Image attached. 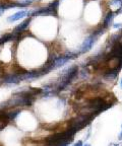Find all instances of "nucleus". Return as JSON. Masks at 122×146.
<instances>
[{
	"label": "nucleus",
	"mask_w": 122,
	"mask_h": 146,
	"mask_svg": "<svg viewBox=\"0 0 122 146\" xmlns=\"http://www.w3.org/2000/svg\"><path fill=\"white\" fill-rule=\"evenodd\" d=\"M7 125V120H3V119H0V130H2L3 128Z\"/></svg>",
	"instance_id": "4468645a"
},
{
	"label": "nucleus",
	"mask_w": 122,
	"mask_h": 146,
	"mask_svg": "<svg viewBox=\"0 0 122 146\" xmlns=\"http://www.w3.org/2000/svg\"><path fill=\"white\" fill-rule=\"evenodd\" d=\"M31 21H32V17H29V18H27V19H25L23 23H19V25H16V27H14L13 32H15V33H23L25 30H27V29H28Z\"/></svg>",
	"instance_id": "6e6552de"
},
{
	"label": "nucleus",
	"mask_w": 122,
	"mask_h": 146,
	"mask_svg": "<svg viewBox=\"0 0 122 146\" xmlns=\"http://www.w3.org/2000/svg\"><path fill=\"white\" fill-rule=\"evenodd\" d=\"M48 6L50 8H52L55 11H58V7H59V0H54L53 2H51L48 4Z\"/></svg>",
	"instance_id": "ddd939ff"
},
{
	"label": "nucleus",
	"mask_w": 122,
	"mask_h": 146,
	"mask_svg": "<svg viewBox=\"0 0 122 146\" xmlns=\"http://www.w3.org/2000/svg\"><path fill=\"white\" fill-rule=\"evenodd\" d=\"M57 12L58 11H55L47 5L46 7H41V8L28 11V16L29 17H36V16H55L56 17L58 15Z\"/></svg>",
	"instance_id": "7ed1b4c3"
},
{
	"label": "nucleus",
	"mask_w": 122,
	"mask_h": 146,
	"mask_svg": "<svg viewBox=\"0 0 122 146\" xmlns=\"http://www.w3.org/2000/svg\"><path fill=\"white\" fill-rule=\"evenodd\" d=\"M7 2H8V1H0V16L4 13L5 10H8Z\"/></svg>",
	"instance_id": "f8f14e48"
},
{
	"label": "nucleus",
	"mask_w": 122,
	"mask_h": 146,
	"mask_svg": "<svg viewBox=\"0 0 122 146\" xmlns=\"http://www.w3.org/2000/svg\"><path fill=\"white\" fill-rule=\"evenodd\" d=\"M119 139H120V140H122V132L120 133V135H119Z\"/></svg>",
	"instance_id": "6ab92c4d"
},
{
	"label": "nucleus",
	"mask_w": 122,
	"mask_h": 146,
	"mask_svg": "<svg viewBox=\"0 0 122 146\" xmlns=\"http://www.w3.org/2000/svg\"><path fill=\"white\" fill-rule=\"evenodd\" d=\"M0 84H1V80H0Z\"/></svg>",
	"instance_id": "4be33fe9"
},
{
	"label": "nucleus",
	"mask_w": 122,
	"mask_h": 146,
	"mask_svg": "<svg viewBox=\"0 0 122 146\" xmlns=\"http://www.w3.org/2000/svg\"><path fill=\"white\" fill-rule=\"evenodd\" d=\"M122 27V23H115L114 25V29H121Z\"/></svg>",
	"instance_id": "2eb2a0df"
},
{
	"label": "nucleus",
	"mask_w": 122,
	"mask_h": 146,
	"mask_svg": "<svg viewBox=\"0 0 122 146\" xmlns=\"http://www.w3.org/2000/svg\"><path fill=\"white\" fill-rule=\"evenodd\" d=\"M120 86H121V88H122V78H121V80H120Z\"/></svg>",
	"instance_id": "aec40b11"
},
{
	"label": "nucleus",
	"mask_w": 122,
	"mask_h": 146,
	"mask_svg": "<svg viewBox=\"0 0 122 146\" xmlns=\"http://www.w3.org/2000/svg\"><path fill=\"white\" fill-rule=\"evenodd\" d=\"M69 58L67 57L66 55H62V56H58V57L55 58V61H54V69L58 68V67L63 66L64 64H66L67 62L69 61Z\"/></svg>",
	"instance_id": "1a4fd4ad"
},
{
	"label": "nucleus",
	"mask_w": 122,
	"mask_h": 146,
	"mask_svg": "<svg viewBox=\"0 0 122 146\" xmlns=\"http://www.w3.org/2000/svg\"><path fill=\"white\" fill-rule=\"evenodd\" d=\"M95 117V115L93 114H88V113H83V114L77 115L76 117L72 118L69 121V127L70 129L74 131H79L81 129H83V127L90 124V122L93 120V118Z\"/></svg>",
	"instance_id": "f257e3e1"
},
{
	"label": "nucleus",
	"mask_w": 122,
	"mask_h": 146,
	"mask_svg": "<svg viewBox=\"0 0 122 146\" xmlns=\"http://www.w3.org/2000/svg\"><path fill=\"white\" fill-rule=\"evenodd\" d=\"M78 73V67L76 65H72L71 67L65 69L62 73H61V80L58 83L57 91H60L64 89L66 86H68L69 83L72 81L74 77L77 75Z\"/></svg>",
	"instance_id": "f03ea898"
},
{
	"label": "nucleus",
	"mask_w": 122,
	"mask_h": 146,
	"mask_svg": "<svg viewBox=\"0 0 122 146\" xmlns=\"http://www.w3.org/2000/svg\"><path fill=\"white\" fill-rule=\"evenodd\" d=\"M98 38H99V36H96V35L91 34L90 36H89L88 38L83 41V43L81 44V49H79V53H81V54H83V53L89 52V51L93 48V46H94V44L96 43V41L98 40Z\"/></svg>",
	"instance_id": "20e7f679"
},
{
	"label": "nucleus",
	"mask_w": 122,
	"mask_h": 146,
	"mask_svg": "<svg viewBox=\"0 0 122 146\" xmlns=\"http://www.w3.org/2000/svg\"><path fill=\"white\" fill-rule=\"evenodd\" d=\"M85 146H91V145H90V144H85Z\"/></svg>",
	"instance_id": "412c9836"
},
{
	"label": "nucleus",
	"mask_w": 122,
	"mask_h": 146,
	"mask_svg": "<svg viewBox=\"0 0 122 146\" xmlns=\"http://www.w3.org/2000/svg\"><path fill=\"white\" fill-rule=\"evenodd\" d=\"M118 73H119V70L116 67L110 68L108 71H106V72L104 73V78L107 80H114L118 76Z\"/></svg>",
	"instance_id": "0eeeda50"
},
{
	"label": "nucleus",
	"mask_w": 122,
	"mask_h": 146,
	"mask_svg": "<svg viewBox=\"0 0 122 146\" xmlns=\"http://www.w3.org/2000/svg\"><path fill=\"white\" fill-rule=\"evenodd\" d=\"M27 15H28V10L27 9H21V11H17L16 13L10 15L9 17L7 18V21L8 23H15V21H19L21 18L25 17Z\"/></svg>",
	"instance_id": "423d86ee"
},
{
	"label": "nucleus",
	"mask_w": 122,
	"mask_h": 146,
	"mask_svg": "<svg viewBox=\"0 0 122 146\" xmlns=\"http://www.w3.org/2000/svg\"><path fill=\"white\" fill-rule=\"evenodd\" d=\"M109 146H122V143H111Z\"/></svg>",
	"instance_id": "a211bd4d"
},
{
	"label": "nucleus",
	"mask_w": 122,
	"mask_h": 146,
	"mask_svg": "<svg viewBox=\"0 0 122 146\" xmlns=\"http://www.w3.org/2000/svg\"><path fill=\"white\" fill-rule=\"evenodd\" d=\"M113 19H114V13H113L112 10H109V11L107 12L106 16H105V19H104L103 25H103L105 29H107V27H109L111 25H112Z\"/></svg>",
	"instance_id": "9d476101"
},
{
	"label": "nucleus",
	"mask_w": 122,
	"mask_h": 146,
	"mask_svg": "<svg viewBox=\"0 0 122 146\" xmlns=\"http://www.w3.org/2000/svg\"><path fill=\"white\" fill-rule=\"evenodd\" d=\"M19 113H21V110L19 109L13 110V111H11V112L7 113V115H8V119H9V120H14L16 117L19 116Z\"/></svg>",
	"instance_id": "9b49d317"
},
{
	"label": "nucleus",
	"mask_w": 122,
	"mask_h": 146,
	"mask_svg": "<svg viewBox=\"0 0 122 146\" xmlns=\"http://www.w3.org/2000/svg\"><path fill=\"white\" fill-rule=\"evenodd\" d=\"M4 75V69H3L2 66H0V76Z\"/></svg>",
	"instance_id": "dca6fc26"
},
{
	"label": "nucleus",
	"mask_w": 122,
	"mask_h": 146,
	"mask_svg": "<svg viewBox=\"0 0 122 146\" xmlns=\"http://www.w3.org/2000/svg\"><path fill=\"white\" fill-rule=\"evenodd\" d=\"M73 146H83V141H77Z\"/></svg>",
	"instance_id": "f3484780"
},
{
	"label": "nucleus",
	"mask_w": 122,
	"mask_h": 146,
	"mask_svg": "<svg viewBox=\"0 0 122 146\" xmlns=\"http://www.w3.org/2000/svg\"><path fill=\"white\" fill-rule=\"evenodd\" d=\"M2 82L4 83H19L23 80V74H17V73H10V74H4L2 76Z\"/></svg>",
	"instance_id": "39448f33"
}]
</instances>
